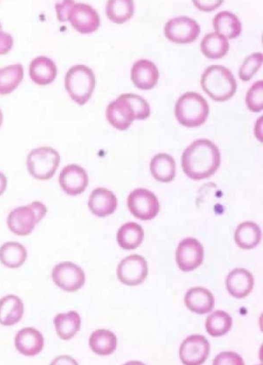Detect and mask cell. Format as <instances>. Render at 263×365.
<instances>
[{
	"label": "cell",
	"instance_id": "6da1fadb",
	"mask_svg": "<svg viewBox=\"0 0 263 365\" xmlns=\"http://www.w3.org/2000/svg\"><path fill=\"white\" fill-rule=\"evenodd\" d=\"M220 153L218 147L208 139L194 141L183 151L181 165L190 178L199 180L213 175L220 165Z\"/></svg>",
	"mask_w": 263,
	"mask_h": 365
},
{
	"label": "cell",
	"instance_id": "7a4b0ae2",
	"mask_svg": "<svg viewBox=\"0 0 263 365\" xmlns=\"http://www.w3.org/2000/svg\"><path fill=\"white\" fill-rule=\"evenodd\" d=\"M201 86L203 91L214 100L224 102L235 94L237 84L231 71L221 65L207 67L202 74Z\"/></svg>",
	"mask_w": 263,
	"mask_h": 365
},
{
	"label": "cell",
	"instance_id": "3957f363",
	"mask_svg": "<svg viewBox=\"0 0 263 365\" xmlns=\"http://www.w3.org/2000/svg\"><path fill=\"white\" fill-rule=\"evenodd\" d=\"M209 113L206 100L195 92H187L177 100L175 114L178 122L187 128L201 126L206 121Z\"/></svg>",
	"mask_w": 263,
	"mask_h": 365
},
{
	"label": "cell",
	"instance_id": "277c9868",
	"mask_svg": "<svg viewBox=\"0 0 263 365\" xmlns=\"http://www.w3.org/2000/svg\"><path fill=\"white\" fill-rule=\"evenodd\" d=\"M95 85V75L92 70L85 65H74L66 74V89L71 98L79 105H84L89 99Z\"/></svg>",
	"mask_w": 263,
	"mask_h": 365
},
{
	"label": "cell",
	"instance_id": "5b68a950",
	"mask_svg": "<svg viewBox=\"0 0 263 365\" xmlns=\"http://www.w3.org/2000/svg\"><path fill=\"white\" fill-rule=\"evenodd\" d=\"M47 211L45 205L42 202L33 201L11 211L7 217V226L16 235H28L45 216Z\"/></svg>",
	"mask_w": 263,
	"mask_h": 365
},
{
	"label": "cell",
	"instance_id": "8992f818",
	"mask_svg": "<svg viewBox=\"0 0 263 365\" xmlns=\"http://www.w3.org/2000/svg\"><path fill=\"white\" fill-rule=\"evenodd\" d=\"M60 161L57 151L51 147H41L32 150L28 154L26 165L32 176L41 180H48L53 177Z\"/></svg>",
	"mask_w": 263,
	"mask_h": 365
},
{
	"label": "cell",
	"instance_id": "52a82bcc",
	"mask_svg": "<svg viewBox=\"0 0 263 365\" xmlns=\"http://www.w3.org/2000/svg\"><path fill=\"white\" fill-rule=\"evenodd\" d=\"M127 202L131 213L142 220L152 219L160 210L156 196L145 188H137L132 191L127 197Z\"/></svg>",
	"mask_w": 263,
	"mask_h": 365
},
{
	"label": "cell",
	"instance_id": "ba28073f",
	"mask_svg": "<svg viewBox=\"0 0 263 365\" xmlns=\"http://www.w3.org/2000/svg\"><path fill=\"white\" fill-rule=\"evenodd\" d=\"M165 37L177 44H188L194 41L200 32L197 22L186 16H180L168 20L165 25Z\"/></svg>",
	"mask_w": 263,
	"mask_h": 365
},
{
	"label": "cell",
	"instance_id": "9c48e42d",
	"mask_svg": "<svg viewBox=\"0 0 263 365\" xmlns=\"http://www.w3.org/2000/svg\"><path fill=\"white\" fill-rule=\"evenodd\" d=\"M52 278L58 287L67 292L78 290L85 280L82 269L70 261H64L55 265L52 269Z\"/></svg>",
	"mask_w": 263,
	"mask_h": 365
},
{
	"label": "cell",
	"instance_id": "30bf717a",
	"mask_svg": "<svg viewBox=\"0 0 263 365\" xmlns=\"http://www.w3.org/2000/svg\"><path fill=\"white\" fill-rule=\"evenodd\" d=\"M117 274L119 280L123 284L137 286L141 283L147 276V262L141 255H130L120 261Z\"/></svg>",
	"mask_w": 263,
	"mask_h": 365
},
{
	"label": "cell",
	"instance_id": "8fae6325",
	"mask_svg": "<svg viewBox=\"0 0 263 365\" xmlns=\"http://www.w3.org/2000/svg\"><path fill=\"white\" fill-rule=\"evenodd\" d=\"M202 245L195 238L187 237L179 244L176 252V260L180 270L192 271L200 266L203 260Z\"/></svg>",
	"mask_w": 263,
	"mask_h": 365
},
{
	"label": "cell",
	"instance_id": "7c38bea8",
	"mask_svg": "<svg viewBox=\"0 0 263 365\" xmlns=\"http://www.w3.org/2000/svg\"><path fill=\"white\" fill-rule=\"evenodd\" d=\"M210 349V343L204 336L192 335L181 344L179 357L184 364H201L208 358Z\"/></svg>",
	"mask_w": 263,
	"mask_h": 365
},
{
	"label": "cell",
	"instance_id": "4fadbf2b",
	"mask_svg": "<svg viewBox=\"0 0 263 365\" xmlns=\"http://www.w3.org/2000/svg\"><path fill=\"white\" fill-rule=\"evenodd\" d=\"M68 20L77 31L82 34L95 31L100 24V17L96 10L83 3H77L71 7Z\"/></svg>",
	"mask_w": 263,
	"mask_h": 365
},
{
	"label": "cell",
	"instance_id": "5bb4252c",
	"mask_svg": "<svg viewBox=\"0 0 263 365\" xmlns=\"http://www.w3.org/2000/svg\"><path fill=\"white\" fill-rule=\"evenodd\" d=\"M59 182L68 195L75 196L83 192L88 183L86 171L81 166L71 164L65 167L60 173Z\"/></svg>",
	"mask_w": 263,
	"mask_h": 365
},
{
	"label": "cell",
	"instance_id": "9a60e30c",
	"mask_svg": "<svg viewBox=\"0 0 263 365\" xmlns=\"http://www.w3.org/2000/svg\"><path fill=\"white\" fill-rule=\"evenodd\" d=\"M106 115L108 122L119 130H126L135 119L130 105L122 94L109 104Z\"/></svg>",
	"mask_w": 263,
	"mask_h": 365
},
{
	"label": "cell",
	"instance_id": "2e32d148",
	"mask_svg": "<svg viewBox=\"0 0 263 365\" xmlns=\"http://www.w3.org/2000/svg\"><path fill=\"white\" fill-rule=\"evenodd\" d=\"M159 77V71L152 62L141 59L136 61L131 70V78L139 89L149 90L157 84Z\"/></svg>",
	"mask_w": 263,
	"mask_h": 365
},
{
	"label": "cell",
	"instance_id": "e0dca14e",
	"mask_svg": "<svg viewBox=\"0 0 263 365\" xmlns=\"http://www.w3.org/2000/svg\"><path fill=\"white\" fill-rule=\"evenodd\" d=\"M226 282L230 294L236 298H242L252 291L254 279L252 274L247 270L235 268L229 273Z\"/></svg>",
	"mask_w": 263,
	"mask_h": 365
},
{
	"label": "cell",
	"instance_id": "ac0fdd59",
	"mask_svg": "<svg viewBox=\"0 0 263 365\" xmlns=\"http://www.w3.org/2000/svg\"><path fill=\"white\" fill-rule=\"evenodd\" d=\"M88 206L95 215L103 217L112 214L117 206V198L111 191L97 188L91 193Z\"/></svg>",
	"mask_w": 263,
	"mask_h": 365
},
{
	"label": "cell",
	"instance_id": "d6986e66",
	"mask_svg": "<svg viewBox=\"0 0 263 365\" xmlns=\"http://www.w3.org/2000/svg\"><path fill=\"white\" fill-rule=\"evenodd\" d=\"M16 349L25 356H33L37 355L44 346V338L42 334L32 327L22 329L15 337Z\"/></svg>",
	"mask_w": 263,
	"mask_h": 365
},
{
	"label": "cell",
	"instance_id": "ffe728a7",
	"mask_svg": "<svg viewBox=\"0 0 263 365\" xmlns=\"http://www.w3.org/2000/svg\"><path fill=\"white\" fill-rule=\"evenodd\" d=\"M184 303L190 311L198 314H204L212 310L214 297L208 289L201 287H194L186 293Z\"/></svg>",
	"mask_w": 263,
	"mask_h": 365
},
{
	"label": "cell",
	"instance_id": "44dd1931",
	"mask_svg": "<svg viewBox=\"0 0 263 365\" xmlns=\"http://www.w3.org/2000/svg\"><path fill=\"white\" fill-rule=\"evenodd\" d=\"M29 73L31 79L39 85H46L55 78L57 69L53 60L44 56H39L30 63Z\"/></svg>",
	"mask_w": 263,
	"mask_h": 365
},
{
	"label": "cell",
	"instance_id": "7402d4cb",
	"mask_svg": "<svg viewBox=\"0 0 263 365\" xmlns=\"http://www.w3.org/2000/svg\"><path fill=\"white\" fill-rule=\"evenodd\" d=\"M150 170L156 180L162 182H169L176 175L175 160L171 155L166 153H158L151 159Z\"/></svg>",
	"mask_w": 263,
	"mask_h": 365
},
{
	"label": "cell",
	"instance_id": "603a6c76",
	"mask_svg": "<svg viewBox=\"0 0 263 365\" xmlns=\"http://www.w3.org/2000/svg\"><path fill=\"white\" fill-rule=\"evenodd\" d=\"M22 300L14 295L5 296L0 299V323L11 326L18 322L24 313Z\"/></svg>",
	"mask_w": 263,
	"mask_h": 365
},
{
	"label": "cell",
	"instance_id": "cb8c5ba5",
	"mask_svg": "<svg viewBox=\"0 0 263 365\" xmlns=\"http://www.w3.org/2000/svg\"><path fill=\"white\" fill-rule=\"evenodd\" d=\"M236 245L241 249H251L260 242L261 231L256 223L247 221L240 224L237 227L235 235Z\"/></svg>",
	"mask_w": 263,
	"mask_h": 365
},
{
	"label": "cell",
	"instance_id": "d4e9b609",
	"mask_svg": "<svg viewBox=\"0 0 263 365\" xmlns=\"http://www.w3.org/2000/svg\"><path fill=\"white\" fill-rule=\"evenodd\" d=\"M212 23L214 29L226 38H234L241 33V22L237 16L231 12H219L214 16Z\"/></svg>",
	"mask_w": 263,
	"mask_h": 365
},
{
	"label": "cell",
	"instance_id": "484cf974",
	"mask_svg": "<svg viewBox=\"0 0 263 365\" xmlns=\"http://www.w3.org/2000/svg\"><path fill=\"white\" fill-rule=\"evenodd\" d=\"M58 335L63 340L73 338L79 331L81 318L75 311L57 315L53 320Z\"/></svg>",
	"mask_w": 263,
	"mask_h": 365
},
{
	"label": "cell",
	"instance_id": "4316f807",
	"mask_svg": "<svg viewBox=\"0 0 263 365\" xmlns=\"http://www.w3.org/2000/svg\"><path fill=\"white\" fill-rule=\"evenodd\" d=\"M229 44L227 38L216 32L206 34L200 44L203 54L208 58L218 59L223 57L228 52Z\"/></svg>",
	"mask_w": 263,
	"mask_h": 365
},
{
	"label": "cell",
	"instance_id": "83f0119b",
	"mask_svg": "<svg viewBox=\"0 0 263 365\" xmlns=\"http://www.w3.org/2000/svg\"><path fill=\"white\" fill-rule=\"evenodd\" d=\"M144 238L142 227L135 222L123 225L117 232V239L120 247L124 250H133L139 247Z\"/></svg>",
	"mask_w": 263,
	"mask_h": 365
},
{
	"label": "cell",
	"instance_id": "f1b7e54d",
	"mask_svg": "<svg viewBox=\"0 0 263 365\" xmlns=\"http://www.w3.org/2000/svg\"><path fill=\"white\" fill-rule=\"evenodd\" d=\"M89 344L96 354L106 356L112 354L116 349L117 339L112 332L105 329H98L91 334Z\"/></svg>",
	"mask_w": 263,
	"mask_h": 365
},
{
	"label": "cell",
	"instance_id": "f546056e",
	"mask_svg": "<svg viewBox=\"0 0 263 365\" xmlns=\"http://www.w3.org/2000/svg\"><path fill=\"white\" fill-rule=\"evenodd\" d=\"M27 257L26 248L21 244L15 241H8L0 247V261L9 268L21 267Z\"/></svg>",
	"mask_w": 263,
	"mask_h": 365
},
{
	"label": "cell",
	"instance_id": "4dcf8cb0",
	"mask_svg": "<svg viewBox=\"0 0 263 365\" xmlns=\"http://www.w3.org/2000/svg\"><path fill=\"white\" fill-rule=\"evenodd\" d=\"M24 77V68L20 64L0 68V94H9L18 86Z\"/></svg>",
	"mask_w": 263,
	"mask_h": 365
},
{
	"label": "cell",
	"instance_id": "1f68e13d",
	"mask_svg": "<svg viewBox=\"0 0 263 365\" xmlns=\"http://www.w3.org/2000/svg\"><path fill=\"white\" fill-rule=\"evenodd\" d=\"M134 11V2L132 0H110L107 2L106 7L108 18L119 24L129 19Z\"/></svg>",
	"mask_w": 263,
	"mask_h": 365
},
{
	"label": "cell",
	"instance_id": "d6a6232c",
	"mask_svg": "<svg viewBox=\"0 0 263 365\" xmlns=\"http://www.w3.org/2000/svg\"><path fill=\"white\" fill-rule=\"evenodd\" d=\"M232 326V317L222 310L214 311L208 316L205 321L206 331L213 337L225 335L230 330Z\"/></svg>",
	"mask_w": 263,
	"mask_h": 365
},
{
	"label": "cell",
	"instance_id": "836d02e7",
	"mask_svg": "<svg viewBox=\"0 0 263 365\" xmlns=\"http://www.w3.org/2000/svg\"><path fill=\"white\" fill-rule=\"evenodd\" d=\"M262 63V53L255 52L245 58L239 70V76L242 81H249L260 68Z\"/></svg>",
	"mask_w": 263,
	"mask_h": 365
},
{
	"label": "cell",
	"instance_id": "e575fe53",
	"mask_svg": "<svg viewBox=\"0 0 263 365\" xmlns=\"http://www.w3.org/2000/svg\"><path fill=\"white\" fill-rule=\"evenodd\" d=\"M246 103L249 109L260 112L263 109V83L258 80L253 84L247 92Z\"/></svg>",
	"mask_w": 263,
	"mask_h": 365
},
{
	"label": "cell",
	"instance_id": "d590c367",
	"mask_svg": "<svg viewBox=\"0 0 263 365\" xmlns=\"http://www.w3.org/2000/svg\"><path fill=\"white\" fill-rule=\"evenodd\" d=\"M122 95L130 105L134 111L135 119H145L149 117L151 113L150 107L142 97L133 93Z\"/></svg>",
	"mask_w": 263,
	"mask_h": 365
},
{
	"label": "cell",
	"instance_id": "8d00e7d4",
	"mask_svg": "<svg viewBox=\"0 0 263 365\" xmlns=\"http://www.w3.org/2000/svg\"><path fill=\"white\" fill-rule=\"evenodd\" d=\"M213 365H244L242 358L236 353L223 352L217 355L213 361Z\"/></svg>",
	"mask_w": 263,
	"mask_h": 365
},
{
	"label": "cell",
	"instance_id": "74e56055",
	"mask_svg": "<svg viewBox=\"0 0 263 365\" xmlns=\"http://www.w3.org/2000/svg\"><path fill=\"white\" fill-rule=\"evenodd\" d=\"M74 4L73 1H64L61 4H56L55 8L59 21L65 22L68 20L69 11Z\"/></svg>",
	"mask_w": 263,
	"mask_h": 365
},
{
	"label": "cell",
	"instance_id": "f35d334b",
	"mask_svg": "<svg viewBox=\"0 0 263 365\" xmlns=\"http://www.w3.org/2000/svg\"><path fill=\"white\" fill-rule=\"evenodd\" d=\"M13 39L11 35L0 31V55L7 54L12 48Z\"/></svg>",
	"mask_w": 263,
	"mask_h": 365
},
{
	"label": "cell",
	"instance_id": "ab89813d",
	"mask_svg": "<svg viewBox=\"0 0 263 365\" xmlns=\"http://www.w3.org/2000/svg\"><path fill=\"white\" fill-rule=\"evenodd\" d=\"M194 5L199 10L203 11H211L218 7L223 1H193Z\"/></svg>",
	"mask_w": 263,
	"mask_h": 365
},
{
	"label": "cell",
	"instance_id": "60d3db41",
	"mask_svg": "<svg viewBox=\"0 0 263 365\" xmlns=\"http://www.w3.org/2000/svg\"><path fill=\"white\" fill-rule=\"evenodd\" d=\"M7 185V179L5 175L0 172V196L5 191Z\"/></svg>",
	"mask_w": 263,
	"mask_h": 365
},
{
	"label": "cell",
	"instance_id": "b9f144b4",
	"mask_svg": "<svg viewBox=\"0 0 263 365\" xmlns=\"http://www.w3.org/2000/svg\"><path fill=\"white\" fill-rule=\"evenodd\" d=\"M2 123H3V114H2L1 110L0 109V127H1Z\"/></svg>",
	"mask_w": 263,
	"mask_h": 365
},
{
	"label": "cell",
	"instance_id": "7bdbcfd3",
	"mask_svg": "<svg viewBox=\"0 0 263 365\" xmlns=\"http://www.w3.org/2000/svg\"><path fill=\"white\" fill-rule=\"evenodd\" d=\"M2 25H1V23H0V31L2 30Z\"/></svg>",
	"mask_w": 263,
	"mask_h": 365
}]
</instances>
